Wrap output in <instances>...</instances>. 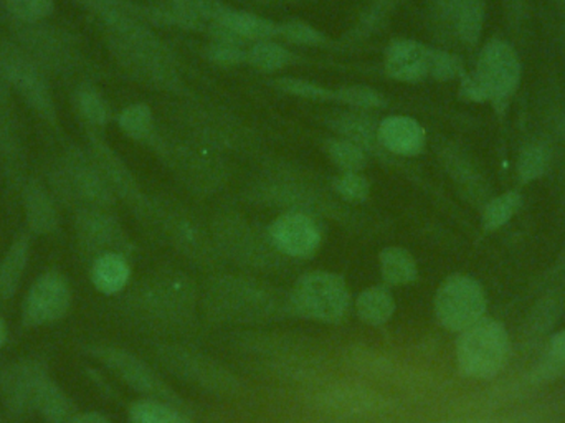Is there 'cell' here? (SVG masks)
I'll return each instance as SVG.
<instances>
[{"label": "cell", "mask_w": 565, "mask_h": 423, "mask_svg": "<svg viewBox=\"0 0 565 423\" xmlns=\"http://www.w3.org/2000/svg\"><path fill=\"white\" fill-rule=\"evenodd\" d=\"M118 123L122 133L135 141H151L154 138V115L145 103H136L122 109Z\"/></svg>", "instance_id": "34"}, {"label": "cell", "mask_w": 565, "mask_h": 423, "mask_svg": "<svg viewBox=\"0 0 565 423\" xmlns=\"http://www.w3.org/2000/svg\"><path fill=\"white\" fill-rule=\"evenodd\" d=\"M326 155L342 172H362L367 166V152L348 139L332 138L324 145Z\"/></svg>", "instance_id": "37"}, {"label": "cell", "mask_w": 565, "mask_h": 423, "mask_svg": "<svg viewBox=\"0 0 565 423\" xmlns=\"http://www.w3.org/2000/svg\"><path fill=\"white\" fill-rule=\"evenodd\" d=\"M431 53L434 49L415 40H395L385 50V73L397 82H424L430 78Z\"/></svg>", "instance_id": "20"}, {"label": "cell", "mask_w": 565, "mask_h": 423, "mask_svg": "<svg viewBox=\"0 0 565 423\" xmlns=\"http://www.w3.org/2000/svg\"><path fill=\"white\" fill-rule=\"evenodd\" d=\"M334 102L358 109V112L384 108L387 105V99L382 93L365 85L344 86V88L338 89L334 92Z\"/></svg>", "instance_id": "40"}, {"label": "cell", "mask_w": 565, "mask_h": 423, "mask_svg": "<svg viewBox=\"0 0 565 423\" xmlns=\"http://www.w3.org/2000/svg\"><path fill=\"white\" fill-rule=\"evenodd\" d=\"M3 3L19 23L42 22L55 7V0H3Z\"/></svg>", "instance_id": "44"}, {"label": "cell", "mask_w": 565, "mask_h": 423, "mask_svg": "<svg viewBox=\"0 0 565 423\" xmlns=\"http://www.w3.org/2000/svg\"><path fill=\"white\" fill-rule=\"evenodd\" d=\"M129 423H192L178 405L158 399H139L128 412Z\"/></svg>", "instance_id": "32"}, {"label": "cell", "mask_w": 565, "mask_h": 423, "mask_svg": "<svg viewBox=\"0 0 565 423\" xmlns=\"http://www.w3.org/2000/svg\"><path fill=\"white\" fill-rule=\"evenodd\" d=\"M381 275L392 286H404L414 283L418 276L417 262L411 252L401 246H388L379 255Z\"/></svg>", "instance_id": "29"}, {"label": "cell", "mask_w": 565, "mask_h": 423, "mask_svg": "<svg viewBox=\"0 0 565 423\" xmlns=\"http://www.w3.org/2000/svg\"><path fill=\"white\" fill-rule=\"evenodd\" d=\"M332 189L349 204H362L371 195V184L361 172H342L332 179Z\"/></svg>", "instance_id": "42"}, {"label": "cell", "mask_w": 565, "mask_h": 423, "mask_svg": "<svg viewBox=\"0 0 565 423\" xmlns=\"http://www.w3.org/2000/svg\"><path fill=\"white\" fill-rule=\"evenodd\" d=\"M75 2L98 17L108 15V13L115 12V10L129 7V3H126L125 0H75Z\"/></svg>", "instance_id": "49"}, {"label": "cell", "mask_w": 565, "mask_h": 423, "mask_svg": "<svg viewBox=\"0 0 565 423\" xmlns=\"http://www.w3.org/2000/svg\"><path fill=\"white\" fill-rule=\"evenodd\" d=\"M75 106L79 116L93 128H102L109 121V106L98 89L89 85L79 86L75 92Z\"/></svg>", "instance_id": "38"}, {"label": "cell", "mask_w": 565, "mask_h": 423, "mask_svg": "<svg viewBox=\"0 0 565 423\" xmlns=\"http://www.w3.org/2000/svg\"><path fill=\"white\" fill-rule=\"evenodd\" d=\"M35 412L42 415L46 423H65L76 415L72 399L52 378L46 379L40 391Z\"/></svg>", "instance_id": "31"}, {"label": "cell", "mask_w": 565, "mask_h": 423, "mask_svg": "<svg viewBox=\"0 0 565 423\" xmlns=\"http://www.w3.org/2000/svg\"><path fill=\"white\" fill-rule=\"evenodd\" d=\"M292 315L318 322H339L348 315L351 293L342 276L329 272L302 275L289 292Z\"/></svg>", "instance_id": "8"}, {"label": "cell", "mask_w": 565, "mask_h": 423, "mask_svg": "<svg viewBox=\"0 0 565 423\" xmlns=\"http://www.w3.org/2000/svg\"><path fill=\"white\" fill-rule=\"evenodd\" d=\"M214 29H222L242 42H262L278 39V23L255 13L224 7Z\"/></svg>", "instance_id": "24"}, {"label": "cell", "mask_w": 565, "mask_h": 423, "mask_svg": "<svg viewBox=\"0 0 565 423\" xmlns=\"http://www.w3.org/2000/svg\"><path fill=\"white\" fill-rule=\"evenodd\" d=\"M158 359L174 378L201 391L214 395H235L241 392V381L227 368L194 349L179 345L161 346Z\"/></svg>", "instance_id": "10"}, {"label": "cell", "mask_w": 565, "mask_h": 423, "mask_svg": "<svg viewBox=\"0 0 565 423\" xmlns=\"http://www.w3.org/2000/svg\"><path fill=\"white\" fill-rule=\"evenodd\" d=\"M49 378V369L36 359H22L6 366L0 372V398L7 411L15 415L35 412L40 391Z\"/></svg>", "instance_id": "16"}, {"label": "cell", "mask_w": 565, "mask_h": 423, "mask_svg": "<svg viewBox=\"0 0 565 423\" xmlns=\"http://www.w3.org/2000/svg\"><path fill=\"white\" fill-rule=\"evenodd\" d=\"M76 240L79 248L93 256L105 253L128 255L131 242L119 220L108 209L83 208L75 216Z\"/></svg>", "instance_id": "15"}, {"label": "cell", "mask_w": 565, "mask_h": 423, "mask_svg": "<svg viewBox=\"0 0 565 423\" xmlns=\"http://www.w3.org/2000/svg\"><path fill=\"white\" fill-rule=\"evenodd\" d=\"M268 233L282 256L309 258L321 246V230L308 213H281L271 222Z\"/></svg>", "instance_id": "18"}, {"label": "cell", "mask_w": 565, "mask_h": 423, "mask_svg": "<svg viewBox=\"0 0 565 423\" xmlns=\"http://www.w3.org/2000/svg\"><path fill=\"white\" fill-rule=\"evenodd\" d=\"M65 423H113L105 415L98 414V412H86V414H76L75 417L70 419Z\"/></svg>", "instance_id": "51"}, {"label": "cell", "mask_w": 565, "mask_h": 423, "mask_svg": "<svg viewBox=\"0 0 565 423\" xmlns=\"http://www.w3.org/2000/svg\"><path fill=\"white\" fill-rule=\"evenodd\" d=\"M0 75L43 121H56L52 88L39 63L29 53L13 43L0 42Z\"/></svg>", "instance_id": "9"}, {"label": "cell", "mask_w": 565, "mask_h": 423, "mask_svg": "<svg viewBox=\"0 0 565 423\" xmlns=\"http://www.w3.org/2000/svg\"><path fill=\"white\" fill-rule=\"evenodd\" d=\"M521 208V195L518 192H507L500 198L488 202L483 211V229L488 232L507 225Z\"/></svg>", "instance_id": "39"}, {"label": "cell", "mask_w": 565, "mask_h": 423, "mask_svg": "<svg viewBox=\"0 0 565 423\" xmlns=\"http://www.w3.org/2000/svg\"><path fill=\"white\" fill-rule=\"evenodd\" d=\"M460 2L461 0H431V9L437 22L454 30Z\"/></svg>", "instance_id": "48"}, {"label": "cell", "mask_w": 565, "mask_h": 423, "mask_svg": "<svg viewBox=\"0 0 565 423\" xmlns=\"http://www.w3.org/2000/svg\"><path fill=\"white\" fill-rule=\"evenodd\" d=\"M204 308L214 321L260 325L292 315L289 293L248 276H215L204 293Z\"/></svg>", "instance_id": "1"}, {"label": "cell", "mask_w": 565, "mask_h": 423, "mask_svg": "<svg viewBox=\"0 0 565 423\" xmlns=\"http://www.w3.org/2000/svg\"><path fill=\"white\" fill-rule=\"evenodd\" d=\"M398 2L401 0H372L371 6L365 9L364 15L361 17V22L352 30L351 35L365 39V36L381 30L387 22L388 17L394 13Z\"/></svg>", "instance_id": "41"}, {"label": "cell", "mask_w": 565, "mask_h": 423, "mask_svg": "<svg viewBox=\"0 0 565 423\" xmlns=\"http://www.w3.org/2000/svg\"><path fill=\"white\" fill-rule=\"evenodd\" d=\"M484 23V0H461L455 19L454 32L465 45L480 40Z\"/></svg>", "instance_id": "33"}, {"label": "cell", "mask_w": 565, "mask_h": 423, "mask_svg": "<svg viewBox=\"0 0 565 423\" xmlns=\"http://www.w3.org/2000/svg\"><path fill=\"white\" fill-rule=\"evenodd\" d=\"M275 86H277L280 92L286 93V95L311 99V102H331V99H334V92L322 88V86L308 82V80L278 78L277 82H275Z\"/></svg>", "instance_id": "46"}, {"label": "cell", "mask_w": 565, "mask_h": 423, "mask_svg": "<svg viewBox=\"0 0 565 423\" xmlns=\"http://www.w3.org/2000/svg\"><path fill=\"white\" fill-rule=\"evenodd\" d=\"M214 40L207 46V56L218 65H242L247 63L248 50L245 49L244 42L237 36L231 35L222 29H212Z\"/></svg>", "instance_id": "35"}, {"label": "cell", "mask_w": 565, "mask_h": 423, "mask_svg": "<svg viewBox=\"0 0 565 423\" xmlns=\"http://www.w3.org/2000/svg\"><path fill=\"white\" fill-rule=\"evenodd\" d=\"M6 82H3V78H2V75H0V93L3 92V89H6Z\"/></svg>", "instance_id": "54"}, {"label": "cell", "mask_w": 565, "mask_h": 423, "mask_svg": "<svg viewBox=\"0 0 565 423\" xmlns=\"http://www.w3.org/2000/svg\"><path fill=\"white\" fill-rule=\"evenodd\" d=\"M129 311L142 325L181 332L194 325L198 288L182 272H161L142 279L128 299Z\"/></svg>", "instance_id": "2"}, {"label": "cell", "mask_w": 565, "mask_h": 423, "mask_svg": "<svg viewBox=\"0 0 565 423\" xmlns=\"http://www.w3.org/2000/svg\"><path fill=\"white\" fill-rule=\"evenodd\" d=\"M255 2L274 3V2H285V0H255Z\"/></svg>", "instance_id": "53"}, {"label": "cell", "mask_w": 565, "mask_h": 423, "mask_svg": "<svg viewBox=\"0 0 565 423\" xmlns=\"http://www.w3.org/2000/svg\"><path fill=\"white\" fill-rule=\"evenodd\" d=\"M218 0H161V6L149 10L152 19L166 25L189 30H212L224 10Z\"/></svg>", "instance_id": "21"}, {"label": "cell", "mask_w": 565, "mask_h": 423, "mask_svg": "<svg viewBox=\"0 0 565 423\" xmlns=\"http://www.w3.org/2000/svg\"><path fill=\"white\" fill-rule=\"evenodd\" d=\"M109 50L122 70L136 82L162 92H175L181 76L174 59L152 32L136 36L108 35Z\"/></svg>", "instance_id": "4"}, {"label": "cell", "mask_w": 565, "mask_h": 423, "mask_svg": "<svg viewBox=\"0 0 565 423\" xmlns=\"http://www.w3.org/2000/svg\"><path fill=\"white\" fill-rule=\"evenodd\" d=\"M435 316L448 331L461 332L484 318L488 308L483 286L468 275H451L435 295Z\"/></svg>", "instance_id": "12"}, {"label": "cell", "mask_w": 565, "mask_h": 423, "mask_svg": "<svg viewBox=\"0 0 565 423\" xmlns=\"http://www.w3.org/2000/svg\"><path fill=\"white\" fill-rule=\"evenodd\" d=\"M30 260L29 235L17 236L0 262V302H7L15 295L22 285L23 275Z\"/></svg>", "instance_id": "27"}, {"label": "cell", "mask_w": 565, "mask_h": 423, "mask_svg": "<svg viewBox=\"0 0 565 423\" xmlns=\"http://www.w3.org/2000/svg\"><path fill=\"white\" fill-rule=\"evenodd\" d=\"M96 361L102 362L116 378L142 398L158 399L182 408L181 398L146 364L142 359L118 346L99 345L89 349Z\"/></svg>", "instance_id": "13"}, {"label": "cell", "mask_w": 565, "mask_h": 423, "mask_svg": "<svg viewBox=\"0 0 565 423\" xmlns=\"http://www.w3.org/2000/svg\"><path fill=\"white\" fill-rule=\"evenodd\" d=\"M23 208L26 225L35 235H50L58 229V211L53 195L35 179L23 184Z\"/></svg>", "instance_id": "23"}, {"label": "cell", "mask_w": 565, "mask_h": 423, "mask_svg": "<svg viewBox=\"0 0 565 423\" xmlns=\"http://www.w3.org/2000/svg\"><path fill=\"white\" fill-rule=\"evenodd\" d=\"M521 62L510 43L493 40L481 50L477 68L461 78L460 96L467 102H503L516 92Z\"/></svg>", "instance_id": "5"}, {"label": "cell", "mask_w": 565, "mask_h": 423, "mask_svg": "<svg viewBox=\"0 0 565 423\" xmlns=\"http://www.w3.org/2000/svg\"><path fill=\"white\" fill-rule=\"evenodd\" d=\"M0 161L10 181H22L23 145L12 113L0 108Z\"/></svg>", "instance_id": "28"}, {"label": "cell", "mask_w": 565, "mask_h": 423, "mask_svg": "<svg viewBox=\"0 0 565 423\" xmlns=\"http://www.w3.org/2000/svg\"><path fill=\"white\" fill-rule=\"evenodd\" d=\"M93 286L106 296L118 295L131 279L128 256L122 253H105L96 256L89 269Z\"/></svg>", "instance_id": "25"}, {"label": "cell", "mask_w": 565, "mask_h": 423, "mask_svg": "<svg viewBox=\"0 0 565 423\" xmlns=\"http://www.w3.org/2000/svg\"><path fill=\"white\" fill-rule=\"evenodd\" d=\"M547 358L554 359L557 362H564L565 364V329L564 331L556 332L551 338Z\"/></svg>", "instance_id": "50"}, {"label": "cell", "mask_w": 565, "mask_h": 423, "mask_svg": "<svg viewBox=\"0 0 565 423\" xmlns=\"http://www.w3.org/2000/svg\"><path fill=\"white\" fill-rule=\"evenodd\" d=\"M331 128L338 135H341L342 139L354 142L355 146L364 149L365 152H375L382 149L381 145H379V123L367 113H341V115L332 119Z\"/></svg>", "instance_id": "26"}, {"label": "cell", "mask_w": 565, "mask_h": 423, "mask_svg": "<svg viewBox=\"0 0 565 423\" xmlns=\"http://www.w3.org/2000/svg\"><path fill=\"white\" fill-rule=\"evenodd\" d=\"M212 236L221 255L234 260L241 266L275 269L280 268L285 258L271 242L270 233L262 232L257 223L248 222L235 213L215 219Z\"/></svg>", "instance_id": "6"}, {"label": "cell", "mask_w": 565, "mask_h": 423, "mask_svg": "<svg viewBox=\"0 0 565 423\" xmlns=\"http://www.w3.org/2000/svg\"><path fill=\"white\" fill-rule=\"evenodd\" d=\"M135 212L156 239L171 246L189 262L207 268L217 265L222 255L214 236L188 209L161 199L146 198Z\"/></svg>", "instance_id": "3"}, {"label": "cell", "mask_w": 565, "mask_h": 423, "mask_svg": "<svg viewBox=\"0 0 565 423\" xmlns=\"http://www.w3.org/2000/svg\"><path fill=\"white\" fill-rule=\"evenodd\" d=\"M88 155L98 171L102 172L103 178H105L106 184L111 188L113 194L136 211L146 198L139 189L138 181L129 171L128 166L122 162V159L99 136H93L92 141H89Z\"/></svg>", "instance_id": "19"}, {"label": "cell", "mask_w": 565, "mask_h": 423, "mask_svg": "<svg viewBox=\"0 0 565 423\" xmlns=\"http://www.w3.org/2000/svg\"><path fill=\"white\" fill-rule=\"evenodd\" d=\"M291 60V53L280 43L274 40H262V42H255L248 50L247 63L260 72L271 73L285 68Z\"/></svg>", "instance_id": "36"}, {"label": "cell", "mask_w": 565, "mask_h": 423, "mask_svg": "<svg viewBox=\"0 0 565 423\" xmlns=\"http://www.w3.org/2000/svg\"><path fill=\"white\" fill-rule=\"evenodd\" d=\"M72 303L68 278L56 269H50L30 286L23 302V322L26 326L53 325L68 315Z\"/></svg>", "instance_id": "14"}, {"label": "cell", "mask_w": 565, "mask_h": 423, "mask_svg": "<svg viewBox=\"0 0 565 423\" xmlns=\"http://www.w3.org/2000/svg\"><path fill=\"white\" fill-rule=\"evenodd\" d=\"M547 168H550V151L544 146H527L518 161V176L521 182L527 184L544 176Z\"/></svg>", "instance_id": "43"}, {"label": "cell", "mask_w": 565, "mask_h": 423, "mask_svg": "<svg viewBox=\"0 0 565 423\" xmlns=\"http://www.w3.org/2000/svg\"><path fill=\"white\" fill-rule=\"evenodd\" d=\"M20 49L29 53L39 65L49 66L55 72H70L78 62V50L72 39L52 29V27L39 23H20Z\"/></svg>", "instance_id": "17"}, {"label": "cell", "mask_w": 565, "mask_h": 423, "mask_svg": "<svg viewBox=\"0 0 565 423\" xmlns=\"http://www.w3.org/2000/svg\"><path fill=\"white\" fill-rule=\"evenodd\" d=\"M7 341V325L3 321L2 316H0V349L3 348Z\"/></svg>", "instance_id": "52"}, {"label": "cell", "mask_w": 565, "mask_h": 423, "mask_svg": "<svg viewBox=\"0 0 565 423\" xmlns=\"http://www.w3.org/2000/svg\"><path fill=\"white\" fill-rule=\"evenodd\" d=\"M463 62L457 55H451L441 50L431 53L430 78L437 82H450V80L463 78Z\"/></svg>", "instance_id": "47"}, {"label": "cell", "mask_w": 565, "mask_h": 423, "mask_svg": "<svg viewBox=\"0 0 565 423\" xmlns=\"http://www.w3.org/2000/svg\"><path fill=\"white\" fill-rule=\"evenodd\" d=\"M278 36L299 46H321L326 42V36L318 29L301 20L278 23Z\"/></svg>", "instance_id": "45"}, {"label": "cell", "mask_w": 565, "mask_h": 423, "mask_svg": "<svg viewBox=\"0 0 565 423\" xmlns=\"http://www.w3.org/2000/svg\"><path fill=\"white\" fill-rule=\"evenodd\" d=\"M510 351L507 328L494 319H480L458 338V369L471 379L494 378L507 368Z\"/></svg>", "instance_id": "7"}, {"label": "cell", "mask_w": 565, "mask_h": 423, "mask_svg": "<svg viewBox=\"0 0 565 423\" xmlns=\"http://www.w3.org/2000/svg\"><path fill=\"white\" fill-rule=\"evenodd\" d=\"M379 145L384 151L401 158H415L427 145V133L411 116H388L379 123Z\"/></svg>", "instance_id": "22"}, {"label": "cell", "mask_w": 565, "mask_h": 423, "mask_svg": "<svg viewBox=\"0 0 565 423\" xmlns=\"http://www.w3.org/2000/svg\"><path fill=\"white\" fill-rule=\"evenodd\" d=\"M359 318L371 326H382L394 316L395 299L384 286H371L355 302Z\"/></svg>", "instance_id": "30"}, {"label": "cell", "mask_w": 565, "mask_h": 423, "mask_svg": "<svg viewBox=\"0 0 565 423\" xmlns=\"http://www.w3.org/2000/svg\"><path fill=\"white\" fill-rule=\"evenodd\" d=\"M55 189L68 204L83 208L109 209L116 195L106 184L88 152L73 149L63 156L56 168Z\"/></svg>", "instance_id": "11"}, {"label": "cell", "mask_w": 565, "mask_h": 423, "mask_svg": "<svg viewBox=\"0 0 565 423\" xmlns=\"http://www.w3.org/2000/svg\"><path fill=\"white\" fill-rule=\"evenodd\" d=\"M559 2H563V3H565V0H559Z\"/></svg>", "instance_id": "55"}]
</instances>
